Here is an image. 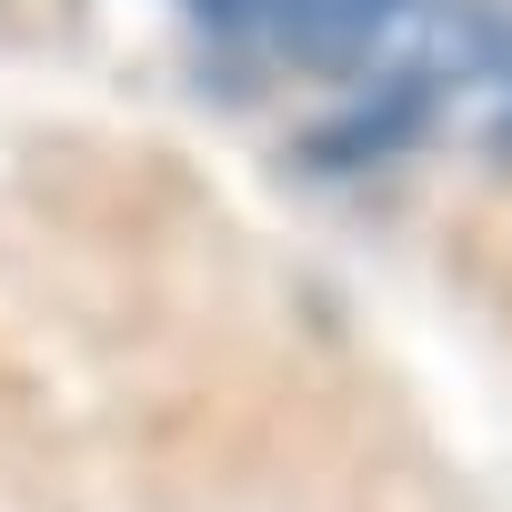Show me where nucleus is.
Here are the masks:
<instances>
[{"mask_svg":"<svg viewBox=\"0 0 512 512\" xmlns=\"http://www.w3.org/2000/svg\"><path fill=\"white\" fill-rule=\"evenodd\" d=\"M181 11L211 41H231V51H282V61L342 71L412 11V0H181Z\"/></svg>","mask_w":512,"mask_h":512,"instance_id":"obj_1","label":"nucleus"},{"mask_svg":"<svg viewBox=\"0 0 512 512\" xmlns=\"http://www.w3.org/2000/svg\"><path fill=\"white\" fill-rule=\"evenodd\" d=\"M422 121H432V81H382L352 121H332V141L312 151V161H332V171H352V161H382V151H402V141H422Z\"/></svg>","mask_w":512,"mask_h":512,"instance_id":"obj_2","label":"nucleus"},{"mask_svg":"<svg viewBox=\"0 0 512 512\" xmlns=\"http://www.w3.org/2000/svg\"><path fill=\"white\" fill-rule=\"evenodd\" d=\"M502 151H512V121H502Z\"/></svg>","mask_w":512,"mask_h":512,"instance_id":"obj_3","label":"nucleus"}]
</instances>
